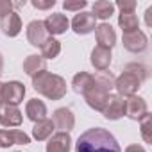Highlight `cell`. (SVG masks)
<instances>
[{"label":"cell","instance_id":"obj_1","mask_svg":"<svg viewBox=\"0 0 152 152\" xmlns=\"http://www.w3.org/2000/svg\"><path fill=\"white\" fill-rule=\"evenodd\" d=\"M75 152H122V148L109 131L93 127L79 136L75 143Z\"/></svg>","mask_w":152,"mask_h":152},{"label":"cell","instance_id":"obj_2","mask_svg":"<svg viewBox=\"0 0 152 152\" xmlns=\"http://www.w3.org/2000/svg\"><path fill=\"white\" fill-rule=\"evenodd\" d=\"M145 79H147L145 66H141L138 63H129L124 68V72L115 79V88L120 97H132V95H136V91L140 90V86L143 84Z\"/></svg>","mask_w":152,"mask_h":152},{"label":"cell","instance_id":"obj_3","mask_svg":"<svg viewBox=\"0 0 152 152\" xmlns=\"http://www.w3.org/2000/svg\"><path fill=\"white\" fill-rule=\"evenodd\" d=\"M32 88L39 95H43L50 100H59L66 95V81L61 75L50 73L47 70L39 72L38 75L32 77Z\"/></svg>","mask_w":152,"mask_h":152},{"label":"cell","instance_id":"obj_4","mask_svg":"<svg viewBox=\"0 0 152 152\" xmlns=\"http://www.w3.org/2000/svg\"><path fill=\"white\" fill-rule=\"evenodd\" d=\"M109 97H111V93H109L106 88H102V86L97 83V79H95V86H93V88H90V90L84 93L86 104H88L91 109L100 111V113L104 111V107H106V104H107Z\"/></svg>","mask_w":152,"mask_h":152},{"label":"cell","instance_id":"obj_5","mask_svg":"<svg viewBox=\"0 0 152 152\" xmlns=\"http://www.w3.org/2000/svg\"><path fill=\"white\" fill-rule=\"evenodd\" d=\"M95 27H97V18H95L91 13H88V11L77 13V15L73 16V20H72V29H73V32H75V34H81V36H86V34L93 32Z\"/></svg>","mask_w":152,"mask_h":152},{"label":"cell","instance_id":"obj_6","mask_svg":"<svg viewBox=\"0 0 152 152\" xmlns=\"http://www.w3.org/2000/svg\"><path fill=\"white\" fill-rule=\"evenodd\" d=\"M31 138L20 129H2L0 131V148H7L13 145H29Z\"/></svg>","mask_w":152,"mask_h":152},{"label":"cell","instance_id":"obj_7","mask_svg":"<svg viewBox=\"0 0 152 152\" xmlns=\"http://www.w3.org/2000/svg\"><path fill=\"white\" fill-rule=\"evenodd\" d=\"M147 113H148V107H147V102L141 97H138V95L125 97V116H129L131 120L138 122Z\"/></svg>","mask_w":152,"mask_h":152},{"label":"cell","instance_id":"obj_8","mask_svg":"<svg viewBox=\"0 0 152 152\" xmlns=\"http://www.w3.org/2000/svg\"><path fill=\"white\" fill-rule=\"evenodd\" d=\"M25 97V86L20 81H9L4 84V104L9 106H18L23 102Z\"/></svg>","mask_w":152,"mask_h":152},{"label":"cell","instance_id":"obj_9","mask_svg":"<svg viewBox=\"0 0 152 152\" xmlns=\"http://www.w3.org/2000/svg\"><path fill=\"white\" fill-rule=\"evenodd\" d=\"M43 25H45V29H47L48 34L59 36V34H64V32L68 31L70 22H68V18H66L64 15L54 13V15H48V16H47V20L43 22Z\"/></svg>","mask_w":152,"mask_h":152},{"label":"cell","instance_id":"obj_10","mask_svg":"<svg viewBox=\"0 0 152 152\" xmlns=\"http://www.w3.org/2000/svg\"><path fill=\"white\" fill-rule=\"evenodd\" d=\"M52 122H54V127L59 129V132H70L75 125V116L68 107H59L54 111Z\"/></svg>","mask_w":152,"mask_h":152},{"label":"cell","instance_id":"obj_11","mask_svg":"<svg viewBox=\"0 0 152 152\" xmlns=\"http://www.w3.org/2000/svg\"><path fill=\"white\" fill-rule=\"evenodd\" d=\"M47 39H48V32H47L43 22L34 20V22H31V23L27 25V41H29L32 47H39V48H41V45H43Z\"/></svg>","mask_w":152,"mask_h":152},{"label":"cell","instance_id":"obj_12","mask_svg":"<svg viewBox=\"0 0 152 152\" xmlns=\"http://www.w3.org/2000/svg\"><path fill=\"white\" fill-rule=\"evenodd\" d=\"M102 113H104V116L107 120H118V118H122L125 115V97L111 95Z\"/></svg>","mask_w":152,"mask_h":152},{"label":"cell","instance_id":"obj_13","mask_svg":"<svg viewBox=\"0 0 152 152\" xmlns=\"http://www.w3.org/2000/svg\"><path fill=\"white\" fill-rule=\"evenodd\" d=\"M22 120H23L22 111L16 106H9V104L0 106V124L4 127H18Z\"/></svg>","mask_w":152,"mask_h":152},{"label":"cell","instance_id":"obj_14","mask_svg":"<svg viewBox=\"0 0 152 152\" xmlns=\"http://www.w3.org/2000/svg\"><path fill=\"white\" fill-rule=\"evenodd\" d=\"M147 41H148V39H147L145 32H141V31H134V32L124 34V38H122L124 47H125L129 52H134V54L143 52V50L147 48Z\"/></svg>","mask_w":152,"mask_h":152},{"label":"cell","instance_id":"obj_15","mask_svg":"<svg viewBox=\"0 0 152 152\" xmlns=\"http://www.w3.org/2000/svg\"><path fill=\"white\" fill-rule=\"evenodd\" d=\"M95 34H97V43L99 47H104V48H113L115 43H116V32L115 29L109 25V23H100L95 27Z\"/></svg>","mask_w":152,"mask_h":152},{"label":"cell","instance_id":"obj_16","mask_svg":"<svg viewBox=\"0 0 152 152\" xmlns=\"http://www.w3.org/2000/svg\"><path fill=\"white\" fill-rule=\"evenodd\" d=\"M70 148H72L70 134L68 132H56L50 136L45 152H70Z\"/></svg>","mask_w":152,"mask_h":152},{"label":"cell","instance_id":"obj_17","mask_svg":"<svg viewBox=\"0 0 152 152\" xmlns=\"http://www.w3.org/2000/svg\"><path fill=\"white\" fill-rule=\"evenodd\" d=\"M0 29H2V32H4L6 36H9V38L18 36L20 31H22V20H20L18 13L13 11V13H9L7 16L0 18Z\"/></svg>","mask_w":152,"mask_h":152},{"label":"cell","instance_id":"obj_18","mask_svg":"<svg viewBox=\"0 0 152 152\" xmlns=\"http://www.w3.org/2000/svg\"><path fill=\"white\" fill-rule=\"evenodd\" d=\"M111 50L109 48H104V47H95L93 50H91V64H93V68L95 70H99V72H106L107 68H109V64H111Z\"/></svg>","mask_w":152,"mask_h":152},{"label":"cell","instance_id":"obj_19","mask_svg":"<svg viewBox=\"0 0 152 152\" xmlns=\"http://www.w3.org/2000/svg\"><path fill=\"white\" fill-rule=\"evenodd\" d=\"M25 115L34 124L45 120L47 118V106H45V102L43 100H38V99H31L27 102V106H25Z\"/></svg>","mask_w":152,"mask_h":152},{"label":"cell","instance_id":"obj_20","mask_svg":"<svg viewBox=\"0 0 152 152\" xmlns=\"http://www.w3.org/2000/svg\"><path fill=\"white\" fill-rule=\"evenodd\" d=\"M72 86H73V91H75V93L84 95L90 88L95 86V75H91V73H88V72H79L77 75H73Z\"/></svg>","mask_w":152,"mask_h":152},{"label":"cell","instance_id":"obj_21","mask_svg":"<svg viewBox=\"0 0 152 152\" xmlns=\"http://www.w3.org/2000/svg\"><path fill=\"white\" fill-rule=\"evenodd\" d=\"M54 129H56L54 127V122L48 120V118H45V120L34 124V127H32V138L36 141H45V140H48L52 136Z\"/></svg>","mask_w":152,"mask_h":152},{"label":"cell","instance_id":"obj_22","mask_svg":"<svg viewBox=\"0 0 152 152\" xmlns=\"http://www.w3.org/2000/svg\"><path fill=\"white\" fill-rule=\"evenodd\" d=\"M45 70V59L41 56H27L25 61H23V72L29 75V77H34V75H38L39 72Z\"/></svg>","mask_w":152,"mask_h":152},{"label":"cell","instance_id":"obj_23","mask_svg":"<svg viewBox=\"0 0 152 152\" xmlns=\"http://www.w3.org/2000/svg\"><path fill=\"white\" fill-rule=\"evenodd\" d=\"M118 25L120 29L124 31V34H129V32H134L138 31V25H140V20L134 13H120L118 16Z\"/></svg>","mask_w":152,"mask_h":152},{"label":"cell","instance_id":"obj_24","mask_svg":"<svg viewBox=\"0 0 152 152\" xmlns=\"http://www.w3.org/2000/svg\"><path fill=\"white\" fill-rule=\"evenodd\" d=\"M115 13V4L113 2H107V0H99V2L93 4V16L99 18V20H107L111 18Z\"/></svg>","mask_w":152,"mask_h":152},{"label":"cell","instance_id":"obj_25","mask_svg":"<svg viewBox=\"0 0 152 152\" xmlns=\"http://www.w3.org/2000/svg\"><path fill=\"white\" fill-rule=\"evenodd\" d=\"M59 52H61V41H57L56 38H48L41 45V57L43 59H54L59 56Z\"/></svg>","mask_w":152,"mask_h":152},{"label":"cell","instance_id":"obj_26","mask_svg":"<svg viewBox=\"0 0 152 152\" xmlns=\"http://www.w3.org/2000/svg\"><path fill=\"white\" fill-rule=\"evenodd\" d=\"M140 129H141V138L147 143H152V115H145L140 120Z\"/></svg>","mask_w":152,"mask_h":152},{"label":"cell","instance_id":"obj_27","mask_svg":"<svg viewBox=\"0 0 152 152\" xmlns=\"http://www.w3.org/2000/svg\"><path fill=\"white\" fill-rule=\"evenodd\" d=\"M115 7H118L120 13H134L136 2L134 0H118V2L115 4Z\"/></svg>","mask_w":152,"mask_h":152},{"label":"cell","instance_id":"obj_28","mask_svg":"<svg viewBox=\"0 0 152 152\" xmlns=\"http://www.w3.org/2000/svg\"><path fill=\"white\" fill-rule=\"evenodd\" d=\"M86 6H88L86 0H77V2H64V4H63V7H64L66 11H79V13H81V9H84Z\"/></svg>","mask_w":152,"mask_h":152},{"label":"cell","instance_id":"obj_29","mask_svg":"<svg viewBox=\"0 0 152 152\" xmlns=\"http://www.w3.org/2000/svg\"><path fill=\"white\" fill-rule=\"evenodd\" d=\"M13 7H15V4L11 0H0V18H4L9 13H13Z\"/></svg>","mask_w":152,"mask_h":152},{"label":"cell","instance_id":"obj_30","mask_svg":"<svg viewBox=\"0 0 152 152\" xmlns=\"http://www.w3.org/2000/svg\"><path fill=\"white\" fill-rule=\"evenodd\" d=\"M36 9H50L56 6V0H32L31 2Z\"/></svg>","mask_w":152,"mask_h":152},{"label":"cell","instance_id":"obj_31","mask_svg":"<svg viewBox=\"0 0 152 152\" xmlns=\"http://www.w3.org/2000/svg\"><path fill=\"white\" fill-rule=\"evenodd\" d=\"M125 152H145V148L141 145H129L125 148Z\"/></svg>","mask_w":152,"mask_h":152},{"label":"cell","instance_id":"obj_32","mask_svg":"<svg viewBox=\"0 0 152 152\" xmlns=\"http://www.w3.org/2000/svg\"><path fill=\"white\" fill-rule=\"evenodd\" d=\"M145 22H147L148 27H152V7H148V9L145 11Z\"/></svg>","mask_w":152,"mask_h":152},{"label":"cell","instance_id":"obj_33","mask_svg":"<svg viewBox=\"0 0 152 152\" xmlns=\"http://www.w3.org/2000/svg\"><path fill=\"white\" fill-rule=\"evenodd\" d=\"M4 104V83H0V106Z\"/></svg>","mask_w":152,"mask_h":152},{"label":"cell","instance_id":"obj_34","mask_svg":"<svg viewBox=\"0 0 152 152\" xmlns=\"http://www.w3.org/2000/svg\"><path fill=\"white\" fill-rule=\"evenodd\" d=\"M4 73V57H2V54H0V75Z\"/></svg>","mask_w":152,"mask_h":152}]
</instances>
